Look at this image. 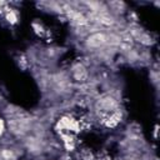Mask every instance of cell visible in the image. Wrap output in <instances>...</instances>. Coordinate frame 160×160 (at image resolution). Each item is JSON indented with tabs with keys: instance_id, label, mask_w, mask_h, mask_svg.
<instances>
[{
	"instance_id": "6da1fadb",
	"label": "cell",
	"mask_w": 160,
	"mask_h": 160,
	"mask_svg": "<svg viewBox=\"0 0 160 160\" xmlns=\"http://www.w3.org/2000/svg\"><path fill=\"white\" fill-rule=\"evenodd\" d=\"M108 42V36L104 32H94L85 40V45L89 49H99Z\"/></svg>"
},
{
	"instance_id": "7a4b0ae2",
	"label": "cell",
	"mask_w": 160,
	"mask_h": 160,
	"mask_svg": "<svg viewBox=\"0 0 160 160\" xmlns=\"http://www.w3.org/2000/svg\"><path fill=\"white\" fill-rule=\"evenodd\" d=\"M72 76L76 81H85L88 78V71L81 64H76L72 68Z\"/></svg>"
},
{
	"instance_id": "3957f363",
	"label": "cell",
	"mask_w": 160,
	"mask_h": 160,
	"mask_svg": "<svg viewBox=\"0 0 160 160\" xmlns=\"http://www.w3.org/2000/svg\"><path fill=\"white\" fill-rule=\"evenodd\" d=\"M101 106L105 109V110H112L116 108V101L112 99V98H104L101 100Z\"/></svg>"
},
{
	"instance_id": "277c9868",
	"label": "cell",
	"mask_w": 160,
	"mask_h": 160,
	"mask_svg": "<svg viewBox=\"0 0 160 160\" xmlns=\"http://www.w3.org/2000/svg\"><path fill=\"white\" fill-rule=\"evenodd\" d=\"M4 131H5V124H4V120H2V119H0V138L2 136Z\"/></svg>"
},
{
	"instance_id": "5b68a950",
	"label": "cell",
	"mask_w": 160,
	"mask_h": 160,
	"mask_svg": "<svg viewBox=\"0 0 160 160\" xmlns=\"http://www.w3.org/2000/svg\"><path fill=\"white\" fill-rule=\"evenodd\" d=\"M8 19H9V21H11V22H15V21H16V16H15L12 12L8 14Z\"/></svg>"
}]
</instances>
